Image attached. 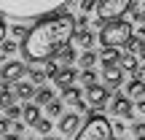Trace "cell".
<instances>
[{
	"instance_id": "30",
	"label": "cell",
	"mask_w": 145,
	"mask_h": 140,
	"mask_svg": "<svg viewBox=\"0 0 145 140\" xmlns=\"http://www.w3.org/2000/svg\"><path fill=\"white\" fill-rule=\"evenodd\" d=\"M0 49H3V54H14L19 46H16L14 41H3V43H0Z\"/></svg>"
},
{
	"instance_id": "9",
	"label": "cell",
	"mask_w": 145,
	"mask_h": 140,
	"mask_svg": "<svg viewBox=\"0 0 145 140\" xmlns=\"http://www.w3.org/2000/svg\"><path fill=\"white\" fill-rule=\"evenodd\" d=\"M132 100L126 97V94H116L113 97V103H110V110H113L116 116H132Z\"/></svg>"
},
{
	"instance_id": "13",
	"label": "cell",
	"mask_w": 145,
	"mask_h": 140,
	"mask_svg": "<svg viewBox=\"0 0 145 140\" xmlns=\"http://www.w3.org/2000/svg\"><path fill=\"white\" fill-rule=\"evenodd\" d=\"M75 59V51H72V46H65L62 51H57V57L51 59L57 68H70V62Z\"/></svg>"
},
{
	"instance_id": "2",
	"label": "cell",
	"mask_w": 145,
	"mask_h": 140,
	"mask_svg": "<svg viewBox=\"0 0 145 140\" xmlns=\"http://www.w3.org/2000/svg\"><path fill=\"white\" fill-rule=\"evenodd\" d=\"M65 8H67V3H59V0H0V14L14 16L19 22H24V19L43 22Z\"/></svg>"
},
{
	"instance_id": "6",
	"label": "cell",
	"mask_w": 145,
	"mask_h": 140,
	"mask_svg": "<svg viewBox=\"0 0 145 140\" xmlns=\"http://www.w3.org/2000/svg\"><path fill=\"white\" fill-rule=\"evenodd\" d=\"M135 78V73H124L118 68V65H108V68H102V81H105V89H118L124 81H132Z\"/></svg>"
},
{
	"instance_id": "39",
	"label": "cell",
	"mask_w": 145,
	"mask_h": 140,
	"mask_svg": "<svg viewBox=\"0 0 145 140\" xmlns=\"http://www.w3.org/2000/svg\"><path fill=\"white\" fill-rule=\"evenodd\" d=\"M140 57H142V62H145V43H142V49H140Z\"/></svg>"
},
{
	"instance_id": "11",
	"label": "cell",
	"mask_w": 145,
	"mask_h": 140,
	"mask_svg": "<svg viewBox=\"0 0 145 140\" xmlns=\"http://www.w3.org/2000/svg\"><path fill=\"white\" fill-rule=\"evenodd\" d=\"M62 103L78 105L81 110H86V103H83V92H81V89H75V86H70V89H65V92H62Z\"/></svg>"
},
{
	"instance_id": "18",
	"label": "cell",
	"mask_w": 145,
	"mask_h": 140,
	"mask_svg": "<svg viewBox=\"0 0 145 140\" xmlns=\"http://www.w3.org/2000/svg\"><path fill=\"white\" fill-rule=\"evenodd\" d=\"M118 68L124 70V73H137V57H132V54H121Z\"/></svg>"
},
{
	"instance_id": "20",
	"label": "cell",
	"mask_w": 145,
	"mask_h": 140,
	"mask_svg": "<svg viewBox=\"0 0 145 140\" xmlns=\"http://www.w3.org/2000/svg\"><path fill=\"white\" fill-rule=\"evenodd\" d=\"M11 105H14V92H11V86H3L0 83V110L11 108Z\"/></svg>"
},
{
	"instance_id": "32",
	"label": "cell",
	"mask_w": 145,
	"mask_h": 140,
	"mask_svg": "<svg viewBox=\"0 0 145 140\" xmlns=\"http://www.w3.org/2000/svg\"><path fill=\"white\" fill-rule=\"evenodd\" d=\"M35 127H38V132H43V135H46V132L51 129V121H46V119H40V121H38Z\"/></svg>"
},
{
	"instance_id": "5",
	"label": "cell",
	"mask_w": 145,
	"mask_h": 140,
	"mask_svg": "<svg viewBox=\"0 0 145 140\" xmlns=\"http://www.w3.org/2000/svg\"><path fill=\"white\" fill-rule=\"evenodd\" d=\"M129 3L132 0H99L94 3V11L99 14V22H116L121 19V14L129 11Z\"/></svg>"
},
{
	"instance_id": "24",
	"label": "cell",
	"mask_w": 145,
	"mask_h": 140,
	"mask_svg": "<svg viewBox=\"0 0 145 140\" xmlns=\"http://www.w3.org/2000/svg\"><path fill=\"white\" fill-rule=\"evenodd\" d=\"M78 59H81V65H83V68L89 70V68L94 65V59H97V54H94V51H83V54H81Z\"/></svg>"
},
{
	"instance_id": "7",
	"label": "cell",
	"mask_w": 145,
	"mask_h": 140,
	"mask_svg": "<svg viewBox=\"0 0 145 140\" xmlns=\"http://www.w3.org/2000/svg\"><path fill=\"white\" fill-rule=\"evenodd\" d=\"M27 73V65L24 62H5L3 68H0V83L3 86H14V83H19V78H24Z\"/></svg>"
},
{
	"instance_id": "27",
	"label": "cell",
	"mask_w": 145,
	"mask_h": 140,
	"mask_svg": "<svg viewBox=\"0 0 145 140\" xmlns=\"http://www.w3.org/2000/svg\"><path fill=\"white\" fill-rule=\"evenodd\" d=\"M30 78H32L35 83H43V81H46V73H43L40 68H32V70H30Z\"/></svg>"
},
{
	"instance_id": "41",
	"label": "cell",
	"mask_w": 145,
	"mask_h": 140,
	"mask_svg": "<svg viewBox=\"0 0 145 140\" xmlns=\"http://www.w3.org/2000/svg\"><path fill=\"white\" fill-rule=\"evenodd\" d=\"M140 140H145V137H140Z\"/></svg>"
},
{
	"instance_id": "35",
	"label": "cell",
	"mask_w": 145,
	"mask_h": 140,
	"mask_svg": "<svg viewBox=\"0 0 145 140\" xmlns=\"http://www.w3.org/2000/svg\"><path fill=\"white\" fill-rule=\"evenodd\" d=\"M0 135H8V119H0Z\"/></svg>"
},
{
	"instance_id": "37",
	"label": "cell",
	"mask_w": 145,
	"mask_h": 140,
	"mask_svg": "<svg viewBox=\"0 0 145 140\" xmlns=\"http://www.w3.org/2000/svg\"><path fill=\"white\" fill-rule=\"evenodd\" d=\"M137 110H140V113H145V100H140V103H137Z\"/></svg>"
},
{
	"instance_id": "10",
	"label": "cell",
	"mask_w": 145,
	"mask_h": 140,
	"mask_svg": "<svg viewBox=\"0 0 145 140\" xmlns=\"http://www.w3.org/2000/svg\"><path fill=\"white\" fill-rule=\"evenodd\" d=\"M78 124H81V116L78 113H65L62 121H59V132H62V135H72V132L78 129Z\"/></svg>"
},
{
	"instance_id": "19",
	"label": "cell",
	"mask_w": 145,
	"mask_h": 140,
	"mask_svg": "<svg viewBox=\"0 0 145 140\" xmlns=\"http://www.w3.org/2000/svg\"><path fill=\"white\" fill-rule=\"evenodd\" d=\"M102 68H108V65H118V59H121V54H118V49H102Z\"/></svg>"
},
{
	"instance_id": "31",
	"label": "cell",
	"mask_w": 145,
	"mask_h": 140,
	"mask_svg": "<svg viewBox=\"0 0 145 140\" xmlns=\"http://www.w3.org/2000/svg\"><path fill=\"white\" fill-rule=\"evenodd\" d=\"M132 132H135V137H137V140L145 137V124H142V121H137V124L132 127Z\"/></svg>"
},
{
	"instance_id": "21",
	"label": "cell",
	"mask_w": 145,
	"mask_h": 140,
	"mask_svg": "<svg viewBox=\"0 0 145 140\" xmlns=\"http://www.w3.org/2000/svg\"><path fill=\"white\" fill-rule=\"evenodd\" d=\"M72 38H75V41L81 43V46L86 49V51H89V46H91V43H94V35H91V32H89V30H78V32H75V35H72Z\"/></svg>"
},
{
	"instance_id": "17",
	"label": "cell",
	"mask_w": 145,
	"mask_h": 140,
	"mask_svg": "<svg viewBox=\"0 0 145 140\" xmlns=\"http://www.w3.org/2000/svg\"><path fill=\"white\" fill-rule=\"evenodd\" d=\"M140 94H145V81H140V78H132L129 86H126V97H140Z\"/></svg>"
},
{
	"instance_id": "4",
	"label": "cell",
	"mask_w": 145,
	"mask_h": 140,
	"mask_svg": "<svg viewBox=\"0 0 145 140\" xmlns=\"http://www.w3.org/2000/svg\"><path fill=\"white\" fill-rule=\"evenodd\" d=\"M75 140H113V124L102 113H94L83 121V127L78 129Z\"/></svg>"
},
{
	"instance_id": "33",
	"label": "cell",
	"mask_w": 145,
	"mask_h": 140,
	"mask_svg": "<svg viewBox=\"0 0 145 140\" xmlns=\"http://www.w3.org/2000/svg\"><path fill=\"white\" fill-rule=\"evenodd\" d=\"M78 8H81V11H94V0H81Z\"/></svg>"
},
{
	"instance_id": "28",
	"label": "cell",
	"mask_w": 145,
	"mask_h": 140,
	"mask_svg": "<svg viewBox=\"0 0 145 140\" xmlns=\"http://www.w3.org/2000/svg\"><path fill=\"white\" fill-rule=\"evenodd\" d=\"M5 116H8V121H14V119H19V116H22V110H19V105H11V108H5Z\"/></svg>"
},
{
	"instance_id": "15",
	"label": "cell",
	"mask_w": 145,
	"mask_h": 140,
	"mask_svg": "<svg viewBox=\"0 0 145 140\" xmlns=\"http://www.w3.org/2000/svg\"><path fill=\"white\" fill-rule=\"evenodd\" d=\"M129 14H132L135 22L145 24V0H132V3H129Z\"/></svg>"
},
{
	"instance_id": "40",
	"label": "cell",
	"mask_w": 145,
	"mask_h": 140,
	"mask_svg": "<svg viewBox=\"0 0 145 140\" xmlns=\"http://www.w3.org/2000/svg\"><path fill=\"white\" fill-rule=\"evenodd\" d=\"M46 140H54V137H46Z\"/></svg>"
},
{
	"instance_id": "22",
	"label": "cell",
	"mask_w": 145,
	"mask_h": 140,
	"mask_svg": "<svg viewBox=\"0 0 145 140\" xmlns=\"http://www.w3.org/2000/svg\"><path fill=\"white\" fill-rule=\"evenodd\" d=\"M51 100H54V92H51V89L40 86V89H38V92H35V103H40V105H48V103H51Z\"/></svg>"
},
{
	"instance_id": "38",
	"label": "cell",
	"mask_w": 145,
	"mask_h": 140,
	"mask_svg": "<svg viewBox=\"0 0 145 140\" xmlns=\"http://www.w3.org/2000/svg\"><path fill=\"white\" fill-rule=\"evenodd\" d=\"M5 140H19V135H16V132L14 135H5Z\"/></svg>"
},
{
	"instance_id": "34",
	"label": "cell",
	"mask_w": 145,
	"mask_h": 140,
	"mask_svg": "<svg viewBox=\"0 0 145 140\" xmlns=\"http://www.w3.org/2000/svg\"><path fill=\"white\" fill-rule=\"evenodd\" d=\"M5 32H8V27H5V22H3V16H0V43L5 41Z\"/></svg>"
},
{
	"instance_id": "12",
	"label": "cell",
	"mask_w": 145,
	"mask_h": 140,
	"mask_svg": "<svg viewBox=\"0 0 145 140\" xmlns=\"http://www.w3.org/2000/svg\"><path fill=\"white\" fill-rule=\"evenodd\" d=\"M75 78H78V76H75V70H72V68H59L57 78H54V83H57L59 89H70Z\"/></svg>"
},
{
	"instance_id": "14",
	"label": "cell",
	"mask_w": 145,
	"mask_h": 140,
	"mask_svg": "<svg viewBox=\"0 0 145 140\" xmlns=\"http://www.w3.org/2000/svg\"><path fill=\"white\" fill-rule=\"evenodd\" d=\"M11 92H14V97H22V100H30V97H35V89H32V83H27V81H19V83H14V86H11Z\"/></svg>"
},
{
	"instance_id": "25",
	"label": "cell",
	"mask_w": 145,
	"mask_h": 140,
	"mask_svg": "<svg viewBox=\"0 0 145 140\" xmlns=\"http://www.w3.org/2000/svg\"><path fill=\"white\" fill-rule=\"evenodd\" d=\"M46 110H48V116H62V103H59V100H51V103L46 105Z\"/></svg>"
},
{
	"instance_id": "29",
	"label": "cell",
	"mask_w": 145,
	"mask_h": 140,
	"mask_svg": "<svg viewBox=\"0 0 145 140\" xmlns=\"http://www.w3.org/2000/svg\"><path fill=\"white\" fill-rule=\"evenodd\" d=\"M11 32H14V35L19 38V41H24V38H27V32H30V30H27V27H22V24H14V30H11Z\"/></svg>"
},
{
	"instance_id": "1",
	"label": "cell",
	"mask_w": 145,
	"mask_h": 140,
	"mask_svg": "<svg viewBox=\"0 0 145 140\" xmlns=\"http://www.w3.org/2000/svg\"><path fill=\"white\" fill-rule=\"evenodd\" d=\"M72 35H75V16L67 14V8H65L48 19L38 22L27 32V38L22 41V57H24V62H32V65L51 62L57 51L70 46Z\"/></svg>"
},
{
	"instance_id": "36",
	"label": "cell",
	"mask_w": 145,
	"mask_h": 140,
	"mask_svg": "<svg viewBox=\"0 0 145 140\" xmlns=\"http://www.w3.org/2000/svg\"><path fill=\"white\" fill-rule=\"evenodd\" d=\"M14 129H16V135H19V132H24V124H22V121H14Z\"/></svg>"
},
{
	"instance_id": "16",
	"label": "cell",
	"mask_w": 145,
	"mask_h": 140,
	"mask_svg": "<svg viewBox=\"0 0 145 140\" xmlns=\"http://www.w3.org/2000/svg\"><path fill=\"white\" fill-rule=\"evenodd\" d=\"M22 119H24L27 124L35 127L38 121H40V110H38V105H27V108H22Z\"/></svg>"
},
{
	"instance_id": "23",
	"label": "cell",
	"mask_w": 145,
	"mask_h": 140,
	"mask_svg": "<svg viewBox=\"0 0 145 140\" xmlns=\"http://www.w3.org/2000/svg\"><path fill=\"white\" fill-rule=\"evenodd\" d=\"M81 81H83V86H86V89L89 86H97V76H94L91 70H83L81 73Z\"/></svg>"
},
{
	"instance_id": "3",
	"label": "cell",
	"mask_w": 145,
	"mask_h": 140,
	"mask_svg": "<svg viewBox=\"0 0 145 140\" xmlns=\"http://www.w3.org/2000/svg\"><path fill=\"white\" fill-rule=\"evenodd\" d=\"M132 38V24L124 19H116V22H105L102 30H99V43L102 49H118L126 46V41Z\"/></svg>"
},
{
	"instance_id": "26",
	"label": "cell",
	"mask_w": 145,
	"mask_h": 140,
	"mask_svg": "<svg viewBox=\"0 0 145 140\" xmlns=\"http://www.w3.org/2000/svg\"><path fill=\"white\" fill-rule=\"evenodd\" d=\"M140 49H142V41L137 35H132L129 41H126V51H140Z\"/></svg>"
},
{
	"instance_id": "8",
	"label": "cell",
	"mask_w": 145,
	"mask_h": 140,
	"mask_svg": "<svg viewBox=\"0 0 145 140\" xmlns=\"http://www.w3.org/2000/svg\"><path fill=\"white\" fill-rule=\"evenodd\" d=\"M110 100V92L105 86H89L86 89V105H91V108H105V103Z\"/></svg>"
}]
</instances>
